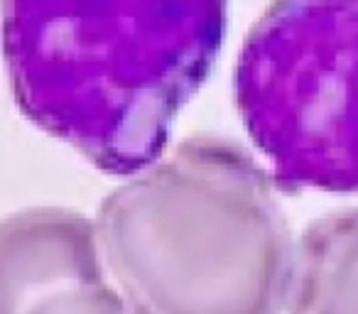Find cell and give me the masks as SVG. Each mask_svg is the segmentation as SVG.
Instances as JSON below:
<instances>
[{
    "label": "cell",
    "mask_w": 358,
    "mask_h": 314,
    "mask_svg": "<svg viewBox=\"0 0 358 314\" xmlns=\"http://www.w3.org/2000/svg\"><path fill=\"white\" fill-rule=\"evenodd\" d=\"M234 94L278 190L358 194V0H273Z\"/></svg>",
    "instance_id": "3957f363"
},
{
    "label": "cell",
    "mask_w": 358,
    "mask_h": 314,
    "mask_svg": "<svg viewBox=\"0 0 358 314\" xmlns=\"http://www.w3.org/2000/svg\"><path fill=\"white\" fill-rule=\"evenodd\" d=\"M27 314H140L110 283L69 287L42 299Z\"/></svg>",
    "instance_id": "8992f818"
},
{
    "label": "cell",
    "mask_w": 358,
    "mask_h": 314,
    "mask_svg": "<svg viewBox=\"0 0 358 314\" xmlns=\"http://www.w3.org/2000/svg\"><path fill=\"white\" fill-rule=\"evenodd\" d=\"M108 280L140 314H282L292 231L273 177L241 145L187 138L96 216Z\"/></svg>",
    "instance_id": "7a4b0ae2"
},
{
    "label": "cell",
    "mask_w": 358,
    "mask_h": 314,
    "mask_svg": "<svg viewBox=\"0 0 358 314\" xmlns=\"http://www.w3.org/2000/svg\"><path fill=\"white\" fill-rule=\"evenodd\" d=\"M110 283L96 221L35 206L0 221V314H27L69 287Z\"/></svg>",
    "instance_id": "277c9868"
},
{
    "label": "cell",
    "mask_w": 358,
    "mask_h": 314,
    "mask_svg": "<svg viewBox=\"0 0 358 314\" xmlns=\"http://www.w3.org/2000/svg\"><path fill=\"white\" fill-rule=\"evenodd\" d=\"M287 314H358V206L322 216L299 236Z\"/></svg>",
    "instance_id": "5b68a950"
},
{
    "label": "cell",
    "mask_w": 358,
    "mask_h": 314,
    "mask_svg": "<svg viewBox=\"0 0 358 314\" xmlns=\"http://www.w3.org/2000/svg\"><path fill=\"white\" fill-rule=\"evenodd\" d=\"M229 0H0L27 120L110 177L159 160L224 45Z\"/></svg>",
    "instance_id": "6da1fadb"
}]
</instances>
